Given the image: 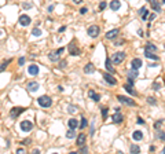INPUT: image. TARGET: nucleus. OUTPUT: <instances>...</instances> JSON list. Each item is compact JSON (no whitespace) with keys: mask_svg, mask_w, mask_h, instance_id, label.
<instances>
[{"mask_svg":"<svg viewBox=\"0 0 165 154\" xmlns=\"http://www.w3.org/2000/svg\"><path fill=\"white\" fill-rule=\"evenodd\" d=\"M37 103H39V106L47 109V107H50V106L52 105V99L50 96H47V95H41V96L37 98Z\"/></svg>","mask_w":165,"mask_h":154,"instance_id":"f257e3e1","label":"nucleus"},{"mask_svg":"<svg viewBox=\"0 0 165 154\" xmlns=\"http://www.w3.org/2000/svg\"><path fill=\"white\" fill-rule=\"evenodd\" d=\"M124 59H125V52H124V51H118V52L113 54V57H112V63L118 65V63L123 62Z\"/></svg>","mask_w":165,"mask_h":154,"instance_id":"f03ea898","label":"nucleus"},{"mask_svg":"<svg viewBox=\"0 0 165 154\" xmlns=\"http://www.w3.org/2000/svg\"><path fill=\"white\" fill-rule=\"evenodd\" d=\"M99 32H100V29H99V26H98V25H91L89 28L87 29L88 36L89 37H94V39H96V37L99 36Z\"/></svg>","mask_w":165,"mask_h":154,"instance_id":"7ed1b4c3","label":"nucleus"},{"mask_svg":"<svg viewBox=\"0 0 165 154\" xmlns=\"http://www.w3.org/2000/svg\"><path fill=\"white\" fill-rule=\"evenodd\" d=\"M65 51V48L63 47H61V48H58L56 51H54V52H51V54H48V58H50V61H52V62H56V61L61 58V54Z\"/></svg>","mask_w":165,"mask_h":154,"instance_id":"20e7f679","label":"nucleus"},{"mask_svg":"<svg viewBox=\"0 0 165 154\" xmlns=\"http://www.w3.org/2000/svg\"><path fill=\"white\" fill-rule=\"evenodd\" d=\"M117 99H118L121 103H124V105H127V106H136V102L135 101H132V99L128 98V96H124V95H118Z\"/></svg>","mask_w":165,"mask_h":154,"instance_id":"39448f33","label":"nucleus"},{"mask_svg":"<svg viewBox=\"0 0 165 154\" xmlns=\"http://www.w3.org/2000/svg\"><path fill=\"white\" fill-rule=\"evenodd\" d=\"M68 50H69V52H70V55H74V57H77V55H80L81 54V51H80V48L76 46V43L74 41H72L68 46Z\"/></svg>","mask_w":165,"mask_h":154,"instance_id":"423d86ee","label":"nucleus"},{"mask_svg":"<svg viewBox=\"0 0 165 154\" xmlns=\"http://www.w3.org/2000/svg\"><path fill=\"white\" fill-rule=\"evenodd\" d=\"M19 127H21V131H23V132H29L30 129L33 128V122L29 121V120H23V121H21Z\"/></svg>","mask_w":165,"mask_h":154,"instance_id":"0eeeda50","label":"nucleus"},{"mask_svg":"<svg viewBox=\"0 0 165 154\" xmlns=\"http://www.w3.org/2000/svg\"><path fill=\"white\" fill-rule=\"evenodd\" d=\"M103 80H105L107 84H110V85H116V84H117L116 77L112 76L110 73H103Z\"/></svg>","mask_w":165,"mask_h":154,"instance_id":"6e6552de","label":"nucleus"},{"mask_svg":"<svg viewBox=\"0 0 165 154\" xmlns=\"http://www.w3.org/2000/svg\"><path fill=\"white\" fill-rule=\"evenodd\" d=\"M139 77V70L138 69H131L127 72V80H135V78Z\"/></svg>","mask_w":165,"mask_h":154,"instance_id":"1a4fd4ad","label":"nucleus"},{"mask_svg":"<svg viewBox=\"0 0 165 154\" xmlns=\"http://www.w3.org/2000/svg\"><path fill=\"white\" fill-rule=\"evenodd\" d=\"M40 88V85L37 81H29L28 84H26V90H28L29 92H36Z\"/></svg>","mask_w":165,"mask_h":154,"instance_id":"9d476101","label":"nucleus"},{"mask_svg":"<svg viewBox=\"0 0 165 154\" xmlns=\"http://www.w3.org/2000/svg\"><path fill=\"white\" fill-rule=\"evenodd\" d=\"M23 111H25V109H23V107H12L11 111H10V117H11V118H17Z\"/></svg>","mask_w":165,"mask_h":154,"instance_id":"9b49d317","label":"nucleus"},{"mask_svg":"<svg viewBox=\"0 0 165 154\" xmlns=\"http://www.w3.org/2000/svg\"><path fill=\"white\" fill-rule=\"evenodd\" d=\"M18 22H19V25L21 26H28L30 22H32V19H30V17L29 15H21L19 17V19H18Z\"/></svg>","mask_w":165,"mask_h":154,"instance_id":"f8f14e48","label":"nucleus"},{"mask_svg":"<svg viewBox=\"0 0 165 154\" xmlns=\"http://www.w3.org/2000/svg\"><path fill=\"white\" fill-rule=\"evenodd\" d=\"M112 120H113L114 124H121V122H123V120H124V116L121 114L120 111H116V113H114V116L112 117Z\"/></svg>","mask_w":165,"mask_h":154,"instance_id":"ddd939ff","label":"nucleus"},{"mask_svg":"<svg viewBox=\"0 0 165 154\" xmlns=\"http://www.w3.org/2000/svg\"><path fill=\"white\" fill-rule=\"evenodd\" d=\"M28 73L30 74V76H37L39 74V66L37 65H30V66L28 67Z\"/></svg>","mask_w":165,"mask_h":154,"instance_id":"4468645a","label":"nucleus"},{"mask_svg":"<svg viewBox=\"0 0 165 154\" xmlns=\"http://www.w3.org/2000/svg\"><path fill=\"white\" fill-rule=\"evenodd\" d=\"M131 65H132V69H138V70H139V67L143 65V62H142V59H140V58H133L132 62H131Z\"/></svg>","mask_w":165,"mask_h":154,"instance_id":"2eb2a0df","label":"nucleus"},{"mask_svg":"<svg viewBox=\"0 0 165 154\" xmlns=\"http://www.w3.org/2000/svg\"><path fill=\"white\" fill-rule=\"evenodd\" d=\"M120 7H121V2H120V0H112V2H110V10L117 11V10H120Z\"/></svg>","mask_w":165,"mask_h":154,"instance_id":"dca6fc26","label":"nucleus"},{"mask_svg":"<svg viewBox=\"0 0 165 154\" xmlns=\"http://www.w3.org/2000/svg\"><path fill=\"white\" fill-rule=\"evenodd\" d=\"M147 2H150L151 4V8L154 10L156 12H161V7H160V3L157 2V0H147Z\"/></svg>","mask_w":165,"mask_h":154,"instance_id":"f3484780","label":"nucleus"},{"mask_svg":"<svg viewBox=\"0 0 165 154\" xmlns=\"http://www.w3.org/2000/svg\"><path fill=\"white\" fill-rule=\"evenodd\" d=\"M117 35H118V29H112V30H109V32L106 33V39H109V40L116 39Z\"/></svg>","mask_w":165,"mask_h":154,"instance_id":"a211bd4d","label":"nucleus"},{"mask_svg":"<svg viewBox=\"0 0 165 154\" xmlns=\"http://www.w3.org/2000/svg\"><path fill=\"white\" fill-rule=\"evenodd\" d=\"M88 96H89V99H92L94 102H99L100 101V95H98L96 92H94L92 90L88 91Z\"/></svg>","mask_w":165,"mask_h":154,"instance_id":"6ab92c4d","label":"nucleus"},{"mask_svg":"<svg viewBox=\"0 0 165 154\" xmlns=\"http://www.w3.org/2000/svg\"><path fill=\"white\" fill-rule=\"evenodd\" d=\"M132 139L135 140V142H139V140L143 139V132L142 131H135L132 133Z\"/></svg>","mask_w":165,"mask_h":154,"instance_id":"aec40b11","label":"nucleus"},{"mask_svg":"<svg viewBox=\"0 0 165 154\" xmlns=\"http://www.w3.org/2000/svg\"><path fill=\"white\" fill-rule=\"evenodd\" d=\"M76 145L77 146H84V145H85V135H84V133H80V135L77 136Z\"/></svg>","mask_w":165,"mask_h":154,"instance_id":"412c9836","label":"nucleus"},{"mask_svg":"<svg viewBox=\"0 0 165 154\" xmlns=\"http://www.w3.org/2000/svg\"><path fill=\"white\" fill-rule=\"evenodd\" d=\"M106 69L110 72V73H114V72H116V69H114L113 67V63H112V59H110L109 57L106 58Z\"/></svg>","mask_w":165,"mask_h":154,"instance_id":"4be33fe9","label":"nucleus"},{"mask_svg":"<svg viewBox=\"0 0 165 154\" xmlns=\"http://www.w3.org/2000/svg\"><path fill=\"white\" fill-rule=\"evenodd\" d=\"M144 57L149 58V59H153V61H158V59H160V57L156 55L154 52H150V51H144Z\"/></svg>","mask_w":165,"mask_h":154,"instance_id":"5701e85b","label":"nucleus"},{"mask_svg":"<svg viewBox=\"0 0 165 154\" xmlns=\"http://www.w3.org/2000/svg\"><path fill=\"white\" fill-rule=\"evenodd\" d=\"M95 72V66H94V63H87L85 67H84V73H94Z\"/></svg>","mask_w":165,"mask_h":154,"instance_id":"b1692460","label":"nucleus"},{"mask_svg":"<svg viewBox=\"0 0 165 154\" xmlns=\"http://www.w3.org/2000/svg\"><path fill=\"white\" fill-rule=\"evenodd\" d=\"M68 125H69V128H72V129H76L77 127H79V121H77L76 118H70L69 121H68Z\"/></svg>","mask_w":165,"mask_h":154,"instance_id":"393cba45","label":"nucleus"},{"mask_svg":"<svg viewBox=\"0 0 165 154\" xmlns=\"http://www.w3.org/2000/svg\"><path fill=\"white\" fill-rule=\"evenodd\" d=\"M124 90H125L128 94H131V95H136L138 94V92L132 88V85H131V84H125V85H124Z\"/></svg>","mask_w":165,"mask_h":154,"instance_id":"a878e982","label":"nucleus"},{"mask_svg":"<svg viewBox=\"0 0 165 154\" xmlns=\"http://www.w3.org/2000/svg\"><path fill=\"white\" fill-rule=\"evenodd\" d=\"M107 113H109V109H107L106 106H102V107H100V114H102L103 120L107 118Z\"/></svg>","mask_w":165,"mask_h":154,"instance_id":"bb28decb","label":"nucleus"},{"mask_svg":"<svg viewBox=\"0 0 165 154\" xmlns=\"http://www.w3.org/2000/svg\"><path fill=\"white\" fill-rule=\"evenodd\" d=\"M144 51H150V52H156V51H157V47L154 46V44L149 43V44H147V46H146V50H144Z\"/></svg>","mask_w":165,"mask_h":154,"instance_id":"cd10ccee","label":"nucleus"},{"mask_svg":"<svg viewBox=\"0 0 165 154\" xmlns=\"http://www.w3.org/2000/svg\"><path fill=\"white\" fill-rule=\"evenodd\" d=\"M88 125V121H87V118H84V117H81V121H80V124H79V127H80V129H83L85 128V127Z\"/></svg>","mask_w":165,"mask_h":154,"instance_id":"c85d7f7f","label":"nucleus"},{"mask_svg":"<svg viewBox=\"0 0 165 154\" xmlns=\"http://www.w3.org/2000/svg\"><path fill=\"white\" fill-rule=\"evenodd\" d=\"M74 136H76V132H74V129H72V128H70L69 131L66 132V138H68V139H73V138H74Z\"/></svg>","mask_w":165,"mask_h":154,"instance_id":"c756f323","label":"nucleus"},{"mask_svg":"<svg viewBox=\"0 0 165 154\" xmlns=\"http://www.w3.org/2000/svg\"><path fill=\"white\" fill-rule=\"evenodd\" d=\"M129 151L131 153H140V147L138 145H132V146H131V149H129Z\"/></svg>","mask_w":165,"mask_h":154,"instance_id":"7c9ffc66","label":"nucleus"},{"mask_svg":"<svg viewBox=\"0 0 165 154\" xmlns=\"http://www.w3.org/2000/svg\"><path fill=\"white\" fill-rule=\"evenodd\" d=\"M32 35L33 36H41V30H40L39 28H35L32 30Z\"/></svg>","mask_w":165,"mask_h":154,"instance_id":"2f4dec72","label":"nucleus"},{"mask_svg":"<svg viewBox=\"0 0 165 154\" xmlns=\"http://www.w3.org/2000/svg\"><path fill=\"white\" fill-rule=\"evenodd\" d=\"M160 88H161V83H158V81L153 83V90L154 91H160Z\"/></svg>","mask_w":165,"mask_h":154,"instance_id":"473e14b6","label":"nucleus"},{"mask_svg":"<svg viewBox=\"0 0 165 154\" xmlns=\"http://www.w3.org/2000/svg\"><path fill=\"white\" fill-rule=\"evenodd\" d=\"M76 110H77V107H76L74 105H69L68 106V111L69 113H76Z\"/></svg>","mask_w":165,"mask_h":154,"instance_id":"72a5a7b5","label":"nucleus"},{"mask_svg":"<svg viewBox=\"0 0 165 154\" xmlns=\"http://www.w3.org/2000/svg\"><path fill=\"white\" fill-rule=\"evenodd\" d=\"M140 15H142V19H143V21H146V19H147V17H149V10L146 8V10H144V11H143Z\"/></svg>","mask_w":165,"mask_h":154,"instance_id":"f704fd0d","label":"nucleus"},{"mask_svg":"<svg viewBox=\"0 0 165 154\" xmlns=\"http://www.w3.org/2000/svg\"><path fill=\"white\" fill-rule=\"evenodd\" d=\"M106 7H107V3L106 2H100L99 3V11H103Z\"/></svg>","mask_w":165,"mask_h":154,"instance_id":"c9c22d12","label":"nucleus"},{"mask_svg":"<svg viewBox=\"0 0 165 154\" xmlns=\"http://www.w3.org/2000/svg\"><path fill=\"white\" fill-rule=\"evenodd\" d=\"M147 103H150V105H156V103H157V101H156V99H154L153 96H149V98H147Z\"/></svg>","mask_w":165,"mask_h":154,"instance_id":"e433bc0d","label":"nucleus"},{"mask_svg":"<svg viewBox=\"0 0 165 154\" xmlns=\"http://www.w3.org/2000/svg\"><path fill=\"white\" fill-rule=\"evenodd\" d=\"M87 151H88V147H87V146H80L79 153H87Z\"/></svg>","mask_w":165,"mask_h":154,"instance_id":"4c0bfd02","label":"nucleus"},{"mask_svg":"<svg viewBox=\"0 0 165 154\" xmlns=\"http://www.w3.org/2000/svg\"><path fill=\"white\" fill-rule=\"evenodd\" d=\"M18 65L19 66H23V65H25V57H21L18 59Z\"/></svg>","mask_w":165,"mask_h":154,"instance_id":"58836bf2","label":"nucleus"},{"mask_svg":"<svg viewBox=\"0 0 165 154\" xmlns=\"http://www.w3.org/2000/svg\"><path fill=\"white\" fill-rule=\"evenodd\" d=\"M22 7H23V10H29V8H32V4L30 3H23Z\"/></svg>","mask_w":165,"mask_h":154,"instance_id":"ea45409f","label":"nucleus"},{"mask_svg":"<svg viewBox=\"0 0 165 154\" xmlns=\"http://www.w3.org/2000/svg\"><path fill=\"white\" fill-rule=\"evenodd\" d=\"M59 67H61V69H65V67H66V61L65 59L59 62Z\"/></svg>","mask_w":165,"mask_h":154,"instance_id":"a19ab883","label":"nucleus"},{"mask_svg":"<svg viewBox=\"0 0 165 154\" xmlns=\"http://www.w3.org/2000/svg\"><path fill=\"white\" fill-rule=\"evenodd\" d=\"M89 133H91V135H94V133H95V124H94V122L91 124V131H89Z\"/></svg>","mask_w":165,"mask_h":154,"instance_id":"79ce46f5","label":"nucleus"},{"mask_svg":"<svg viewBox=\"0 0 165 154\" xmlns=\"http://www.w3.org/2000/svg\"><path fill=\"white\" fill-rule=\"evenodd\" d=\"M87 11H88V8H87V7H81V8H80V14H87Z\"/></svg>","mask_w":165,"mask_h":154,"instance_id":"37998d69","label":"nucleus"},{"mask_svg":"<svg viewBox=\"0 0 165 154\" xmlns=\"http://www.w3.org/2000/svg\"><path fill=\"white\" fill-rule=\"evenodd\" d=\"M158 138H160L161 140H165V133L164 132H158Z\"/></svg>","mask_w":165,"mask_h":154,"instance_id":"c03bdc74","label":"nucleus"},{"mask_svg":"<svg viewBox=\"0 0 165 154\" xmlns=\"http://www.w3.org/2000/svg\"><path fill=\"white\" fill-rule=\"evenodd\" d=\"M136 122H138V124H140V125H143V124H144V120H143V118H140V117H138Z\"/></svg>","mask_w":165,"mask_h":154,"instance_id":"a18cd8bd","label":"nucleus"},{"mask_svg":"<svg viewBox=\"0 0 165 154\" xmlns=\"http://www.w3.org/2000/svg\"><path fill=\"white\" fill-rule=\"evenodd\" d=\"M54 8H55V6H54V4H51V6H48V8H47V11H48V12H52V11H54Z\"/></svg>","mask_w":165,"mask_h":154,"instance_id":"49530a36","label":"nucleus"},{"mask_svg":"<svg viewBox=\"0 0 165 154\" xmlns=\"http://www.w3.org/2000/svg\"><path fill=\"white\" fill-rule=\"evenodd\" d=\"M161 124H162V121H157L156 124H154V128H156V129H158V128H160V127H161Z\"/></svg>","mask_w":165,"mask_h":154,"instance_id":"de8ad7c7","label":"nucleus"},{"mask_svg":"<svg viewBox=\"0 0 165 154\" xmlns=\"http://www.w3.org/2000/svg\"><path fill=\"white\" fill-rule=\"evenodd\" d=\"M30 143V139H23L22 140V145H29Z\"/></svg>","mask_w":165,"mask_h":154,"instance_id":"09e8293b","label":"nucleus"},{"mask_svg":"<svg viewBox=\"0 0 165 154\" xmlns=\"http://www.w3.org/2000/svg\"><path fill=\"white\" fill-rule=\"evenodd\" d=\"M84 0H73V3H76V4H81Z\"/></svg>","mask_w":165,"mask_h":154,"instance_id":"8fccbe9b","label":"nucleus"},{"mask_svg":"<svg viewBox=\"0 0 165 154\" xmlns=\"http://www.w3.org/2000/svg\"><path fill=\"white\" fill-rule=\"evenodd\" d=\"M154 18H156V14H151V15L149 17V19H150V21H153Z\"/></svg>","mask_w":165,"mask_h":154,"instance_id":"3c124183","label":"nucleus"},{"mask_svg":"<svg viewBox=\"0 0 165 154\" xmlns=\"http://www.w3.org/2000/svg\"><path fill=\"white\" fill-rule=\"evenodd\" d=\"M65 29H66V26H61V28H59V32H63Z\"/></svg>","mask_w":165,"mask_h":154,"instance_id":"603ef678","label":"nucleus"},{"mask_svg":"<svg viewBox=\"0 0 165 154\" xmlns=\"http://www.w3.org/2000/svg\"><path fill=\"white\" fill-rule=\"evenodd\" d=\"M149 66H150V67H156V66H158V65H157V63H150Z\"/></svg>","mask_w":165,"mask_h":154,"instance_id":"864d4df0","label":"nucleus"},{"mask_svg":"<svg viewBox=\"0 0 165 154\" xmlns=\"http://www.w3.org/2000/svg\"><path fill=\"white\" fill-rule=\"evenodd\" d=\"M144 10H146V7H142V8H140V10H139V14H142V12L144 11Z\"/></svg>","mask_w":165,"mask_h":154,"instance_id":"5fc2aeb1","label":"nucleus"},{"mask_svg":"<svg viewBox=\"0 0 165 154\" xmlns=\"http://www.w3.org/2000/svg\"><path fill=\"white\" fill-rule=\"evenodd\" d=\"M138 35H139V36H143V33H142V29H139V30H138Z\"/></svg>","mask_w":165,"mask_h":154,"instance_id":"6e6d98bb","label":"nucleus"},{"mask_svg":"<svg viewBox=\"0 0 165 154\" xmlns=\"http://www.w3.org/2000/svg\"><path fill=\"white\" fill-rule=\"evenodd\" d=\"M162 4H165V0H162Z\"/></svg>","mask_w":165,"mask_h":154,"instance_id":"4d7b16f0","label":"nucleus"},{"mask_svg":"<svg viewBox=\"0 0 165 154\" xmlns=\"http://www.w3.org/2000/svg\"><path fill=\"white\" fill-rule=\"evenodd\" d=\"M164 153H165V147H164Z\"/></svg>","mask_w":165,"mask_h":154,"instance_id":"13d9d810","label":"nucleus"},{"mask_svg":"<svg viewBox=\"0 0 165 154\" xmlns=\"http://www.w3.org/2000/svg\"><path fill=\"white\" fill-rule=\"evenodd\" d=\"M164 48H165V43H164Z\"/></svg>","mask_w":165,"mask_h":154,"instance_id":"bf43d9fd","label":"nucleus"}]
</instances>
